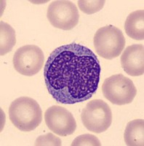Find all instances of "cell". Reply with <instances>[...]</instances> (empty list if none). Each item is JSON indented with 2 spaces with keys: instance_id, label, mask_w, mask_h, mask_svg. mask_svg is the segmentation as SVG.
I'll list each match as a JSON object with an SVG mask.
<instances>
[{
  "instance_id": "8992f818",
  "label": "cell",
  "mask_w": 144,
  "mask_h": 146,
  "mask_svg": "<svg viewBox=\"0 0 144 146\" xmlns=\"http://www.w3.org/2000/svg\"><path fill=\"white\" fill-rule=\"evenodd\" d=\"M47 17L54 27L68 31L78 24L80 14L77 7L73 2L58 0L53 1L49 5Z\"/></svg>"
},
{
  "instance_id": "6da1fadb",
  "label": "cell",
  "mask_w": 144,
  "mask_h": 146,
  "mask_svg": "<svg viewBox=\"0 0 144 146\" xmlns=\"http://www.w3.org/2000/svg\"><path fill=\"white\" fill-rule=\"evenodd\" d=\"M101 73L94 52L71 43L52 52L45 63L44 78L48 92L57 102L73 105L91 98L98 90Z\"/></svg>"
},
{
  "instance_id": "7c38bea8",
  "label": "cell",
  "mask_w": 144,
  "mask_h": 146,
  "mask_svg": "<svg viewBox=\"0 0 144 146\" xmlns=\"http://www.w3.org/2000/svg\"><path fill=\"white\" fill-rule=\"evenodd\" d=\"M16 43L15 31L4 21L0 22V55L5 56L10 52Z\"/></svg>"
},
{
  "instance_id": "ba28073f",
  "label": "cell",
  "mask_w": 144,
  "mask_h": 146,
  "mask_svg": "<svg viewBox=\"0 0 144 146\" xmlns=\"http://www.w3.org/2000/svg\"><path fill=\"white\" fill-rule=\"evenodd\" d=\"M45 121L49 129L59 136L72 135L76 129V120L72 113L58 105L47 110L45 113Z\"/></svg>"
},
{
  "instance_id": "3957f363",
  "label": "cell",
  "mask_w": 144,
  "mask_h": 146,
  "mask_svg": "<svg viewBox=\"0 0 144 146\" xmlns=\"http://www.w3.org/2000/svg\"><path fill=\"white\" fill-rule=\"evenodd\" d=\"M125 38L122 31L112 25L101 27L95 32L93 39L97 54L105 59L118 57L124 50Z\"/></svg>"
},
{
  "instance_id": "9a60e30c",
  "label": "cell",
  "mask_w": 144,
  "mask_h": 146,
  "mask_svg": "<svg viewBox=\"0 0 144 146\" xmlns=\"http://www.w3.org/2000/svg\"><path fill=\"white\" fill-rule=\"evenodd\" d=\"M34 145H61V140L52 133H48L43 136H39L37 139Z\"/></svg>"
},
{
  "instance_id": "52a82bcc",
  "label": "cell",
  "mask_w": 144,
  "mask_h": 146,
  "mask_svg": "<svg viewBox=\"0 0 144 146\" xmlns=\"http://www.w3.org/2000/svg\"><path fill=\"white\" fill-rule=\"evenodd\" d=\"M44 58L41 48L34 45H26L16 50L12 62L18 72L25 76H33L41 70Z\"/></svg>"
},
{
  "instance_id": "9c48e42d",
  "label": "cell",
  "mask_w": 144,
  "mask_h": 146,
  "mask_svg": "<svg viewBox=\"0 0 144 146\" xmlns=\"http://www.w3.org/2000/svg\"><path fill=\"white\" fill-rule=\"evenodd\" d=\"M123 70L130 76H140L144 73V47L143 45L127 47L121 56Z\"/></svg>"
},
{
  "instance_id": "7a4b0ae2",
  "label": "cell",
  "mask_w": 144,
  "mask_h": 146,
  "mask_svg": "<svg viewBox=\"0 0 144 146\" xmlns=\"http://www.w3.org/2000/svg\"><path fill=\"white\" fill-rule=\"evenodd\" d=\"M9 117L17 129L22 131H31L41 123L42 111L36 100L28 96H21L11 103Z\"/></svg>"
},
{
  "instance_id": "8fae6325",
  "label": "cell",
  "mask_w": 144,
  "mask_h": 146,
  "mask_svg": "<svg viewBox=\"0 0 144 146\" xmlns=\"http://www.w3.org/2000/svg\"><path fill=\"white\" fill-rule=\"evenodd\" d=\"M124 139L127 145L143 146V119H135L128 122L124 131Z\"/></svg>"
},
{
  "instance_id": "277c9868",
  "label": "cell",
  "mask_w": 144,
  "mask_h": 146,
  "mask_svg": "<svg viewBox=\"0 0 144 146\" xmlns=\"http://www.w3.org/2000/svg\"><path fill=\"white\" fill-rule=\"evenodd\" d=\"M102 92L105 98L114 105H124L133 101L137 89L130 78L118 74L105 79Z\"/></svg>"
},
{
  "instance_id": "5b68a950",
  "label": "cell",
  "mask_w": 144,
  "mask_h": 146,
  "mask_svg": "<svg viewBox=\"0 0 144 146\" xmlns=\"http://www.w3.org/2000/svg\"><path fill=\"white\" fill-rule=\"evenodd\" d=\"M81 119L89 131L100 134L104 132L112 123V112L103 100H94L88 102L82 110Z\"/></svg>"
},
{
  "instance_id": "5bb4252c",
  "label": "cell",
  "mask_w": 144,
  "mask_h": 146,
  "mask_svg": "<svg viewBox=\"0 0 144 146\" xmlns=\"http://www.w3.org/2000/svg\"><path fill=\"white\" fill-rule=\"evenodd\" d=\"M71 146H101V143L97 137L95 135L85 134L80 135L74 139Z\"/></svg>"
},
{
  "instance_id": "4fadbf2b",
  "label": "cell",
  "mask_w": 144,
  "mask_h": 146,
  "mask_svg": "<svg viewBox=\"0 0 144 146\" xmlns=\"http://www.w3.org/2000/svg\"><path fill=\"white\" fill-rule=\"evenodd\" d=\"M106 1L103 0H81L78 1V5L80 10L86 14H93L103 9Z\"/></svg>"
},
{
  "instance_id": "30bf717a",
  "label": "cell",
  "mask_w": 144,
  "mask_h": 146,
  "mask_svg": "<svg viewBox=\"0 0 144 146\" xmlns=\"http://www.w3.org/2000/svg\"><path fill=\"white\" fill-rule=\"evenodd\" d=\"M127 35L135 40H144V11L136 10L128 16L124 23Z\"/></svg>"
}]
</instances>
